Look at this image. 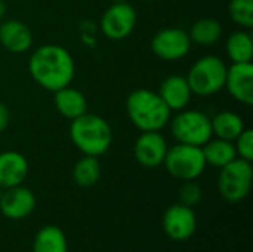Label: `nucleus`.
<instances>
[{"label":"nucleus","instance_id":"obj_1","mask_svg":"<svg viewBox=\"0 0 253 252\" xmlns=\"http://www.w3.org/2000/svg\"><path fill=\"white\" fill-rule=\"evenodd\" d=\"M28 71L34 82L43 89L55 92L70 83L76 74V65L71 53L59 45H42L28 59Z\"/></svg>","mask_w":253,"mask_h":252},{"label":"nucleus","instance_id":"obj_15","mask_svg":"<svg viewBox=\"0 0 253 252\" xmlns=\"http://www.w3.org/2000/svg\"><path fill=\"white\" fill-rule=\"evenodd\" d=\"M28 171V160L24 154L13 150L0 153V187L3 190L22 184Z\"/></svg>","mask_w":253,"mask_h":252},{"label":"nucleus","instance_id":"obj_25","mask_svg":"<svg viewBox=\"0 0 253 252\" xmlns=\"http://www.w3.org/2000/svg\"><path fill=\"white\" fill-rule=\"evenodd\" d=\"M202 196H203L202 187L196 183V180L184 181L182 187L179 189V203L187 205L190 208H193L197 203H200Z\"/></svg>","mask_w":253,"mask_h":252},{"label":"nucleus","instance_id":"obj_18","mask_svg":"<svg viewBox=\"0 0 253 252\" xmlns=\"http://www.w3.org/2000/svg\"><path fill=\"white\" fill-rule=\"evenodd\" d=\"M211 125H212V135L227 141H234L246 128L242 116L228 110L215 114L211 119Z\"/></svg>","mask_w":253,"mask_h":252},{"label":"nucleus","instance_id":"obj_29","mask_svg":"<svg viewBox=\"0 0 253 252\" xmlns=\"http://www.w3.org/2000/svg\"><path fill=\"white\" fill-rule=\"evenodd\" d=\"M113 3H120V1H127V0H111Z\"/></svg>","mask_w":253,"mask_h":252},{"label":"nucleus","instance_id":"obj_16","mask_svg":"<svg viewBox=\"0 0 253 252\" xmlns=\"http://www.w3.org/2000/svg\"><path fill=\"white\" fill-rule=\"evenodd\" d=\"M157 94L160 95V98L165 101V104L169 107L170 111H181L187 108L193 95L187 77L179 74L168 76L162 82Z\"/></svg>","mask_w":253,"mask_h":252},{"label":"nucleus","instance_id":"obj_12","mask_svg":"<svg viewBox=\"0 0 253 252\" xmlns=\"http://www.w3.org/2000/svg\"><path fill=\"white\" fill-rule=\"evenodd\" d=\"M36 208L34 193L22 184L3 190L0 199V212L9 220L27 218Z\"/></svg>","mask_w":253,"mask_h":252},{"label":"nucleus","instance_id":"obj_27","mask_svg":"<svg viewBox=\"0 0 253 252\" xmlns=\"http://www.w3.org/2000/svg\"><path fill=\"white\" fill-rule=\"evenodd\" d=\"M10 122V113L6 104L0 102V134L6 131V128L9 126Z\"/></svg>","mask_w":253,"mask_h":252},{"label":"nucleus","instance_id":"obj_7","mask_svg":"<svg viewBox=\"0 0 253 252\" xmlns=\"http://www.w3.org/2000/svg\"><path fill=\"white\" fill-rule=\"evenodd\" d=\"M169 122L172 135L181 144L202 147L213 137L211 117L203 111L184 108Z\"/></svg>","mask_w":253,"mask_h":252},{"label":"nucleus","instance_id":"obj_4","mask_svg":"<svg viewBox=\"0 0 253 252\" xmlns=\"http://www.w3.org/2000/svg\"><path fill=\"white\" fill-rule=\"evenodd\" d=\"M227 70V64L219 56L206 55L191 65L185 77L194 95L211 97L225 88Z\"/></svg>","mask_w":253,"mask_h":252},{"label":"nucleus","instance_id":"obj_2","mask_svg":"<svg viewBox=\"0 0 253 252\" xmlns=\"http://www.w3.org/2000/svg\"><path fill=\"white\" fill-rule=\"evenodd\" d=\"M126 111L141 132L162 131L170 120V110L160 95L150 89H136L126 100Z\"/></svg>","mask_w":253,"mask_h":252},{"label":"nucleus","instance_id":"obj_13","mask_svg":"<svg viewBox=\"0 0 253 252\" xmlns=\"http://www.w3.org/2000/svg\"><path fill=\"white\" fill-rule=\"evenodd\" d=\"M225 88L230 95L245 104H253V64L252 62H233L227 70Z\"/></svg>","mask_w":253,"mask_h":252},{"label":"nucleus","instance_id":"obj_21","mask_svg":"<svg viewBox=\"0 0 253 252\" xmlns=\"http://www.w3.org/2000/svg\"><path fill=\"white\" fill-rule=\"evenodd\" d=\"M222 33H224L222 24L218 19L202 18L191 25L188 36H190L191 42H194L197 45L211 46V45H215L222 37Z\"/></svg>","mask_w":253,"mask_h":252},{"label":"nucleus","instance_id":"obj_17","mask_svg":"<svg viewBox=\"0 0 253 252\" xmlns=\"http://www.w3.org/2000/svg\"><path fill=\"white\" fill-rule=\"evenodd\" d=\"M53 104L58 110V113L70 120L87 113V100L76 88L65 86L62 89H58L53 92Z\"/></svg>","mask_w":253,"mask_h":252},{"label":"nucleus","instance_id":"obj_10","mask_svg":"<svg viewBox=\"0 0 253 252\" xmlns=\"http://www.w3.org/2000/svg\"><path fill=\"white\" fill-rule=\"evenodd\" d=\"M197 229V217L194 209L182 205L175 203L170 205L163 214V230L168 238L176 242L188 241L194 236Z\"/></svg>","mask_w":253,"mask_h":252},{"label":"nucleus","instance_id":"obj_8","mask_svg":"<svg viewBox=\"0 0 253 252\" xmlns=\"http://www.w3.org/2000/svg\"><path fill=\"white\" fill-rule=\"evenodd\" d=\"M136 21L138 15L132 4L127 1L113 3L101 18V31L107 39L119 42L132 34Z\"/></svg>","mask_w":253,"mask_h":252},{"label":"nucleus","instance_id":"obj_30","mask_svg":"<svg viewBox=\"0 0 253 252\" xmlns=\"http://www.w3.org/2000/svg\"><path fill=\"white\" fill-rule=\"evenodd\" d=\"M1 195H3V189L0 187V199H1Z\"/></svg>","mask_w":253,"mask_h":252},{"label":"nucleus","instance_id":"obj_31","mask_svg":"<svg viewBox=\"0 0 253 252\" xmlns=\"http://www.w3.org/2000/svg\"><path fill=\"white\" fill-rule=\"evenodd\" d=\"M144 1H153V0H144Z\"/></svg>","mask_w":253,"mask_h":252},{"label":"nucleus","instance_id":"obj_22","mask_svg":"<svg viewBox=\"0 0 253 252\" xmlns=\"http://www.w3.org/2000/svg\"><path fill=\"white\" fill-rule=\"evenodd\" d=\"M225 49L231 62H252L253 40L251 33L245 30L234 31L227 39Z\"/></svg>","mask_w":253,"mask_h":252},{"label":"nucleus","instance_id":"obj_3","mask_svg":"<svg viewBox=\"0 0 253 252\" xmlns=\"http://www.w3.org/2000/svg\"><path fill=\"white\" fill-rule=\"evenodd\" d=\"M70 138L83 154L99 157L111 147L113 129L104 117L84 113L71 120Z\"/></svg>","mask_w":253,"mask_h":252},{"label":"nucleus","instance_id":"obj_6","mask_svg":"<svg viewBox=\"0 0 253 252\" xmlns=\"http://www.w3.org/2000/svg\"><path fill=\"white\" fill-rule=\"evenodd\" d=\"M252 180V162L236 157L221 168L218 177V190L227 202L237 203L246 199V196L249 195Z\"/></svg>","mask_w":253,"mask_h":252},{"label":"nucleus","instance_id":"obj_20","mask_svg":"<svg viewBox=\"0 0 253 252\" xmlns=\"http://www.w3.org/2000/svg\"><path fill=\"white\" fill-rule=\"evenodd\" d=\"M202 151H203L206 165H211L219 169L237 157L234 141H227L221 138H215V140L211 138L205 146H202Z\"/></svg>","mask_w":253,"mask_h":252},{"label":"nucleus","instance_id":"obj_9","mask_svg":"<svg viewBox=\"0 0 253 252\" xmlns=\"http://www.w3.org/2000/svg\"><path fill=\"white\" fill-rule=\"evenodd\" d=\"M188 33L178 27H168L157 31L151 39L153 53L163 61H178L188 55L191 49Z\"/></svg>","mask_w":253,"mask_h":252},{"label":"nucleus","instance_id":"obj_5","mask_svg":"<svg viewBox=\"0 0 253 252\" xmlns=\"http://www.w3.org/2000/svg\"><path fill=\"white\" fill-rule=\"evenodd\" d=\"M163 165L173 178L181 181L197 180L206 169L202 147L181 143L168 149Z\"/></svg>","mask_w":253,"mask_h":252},{"label":"nucleus","instance_id":"obj_26","mask_svg":"<svg viewBox=\"0 0 253 252\" xmlns=\"http://www.w3.org/2000/svg\"><path fill=\"white\" fill-rule=\"evenodd\" d=\"M234 147L237 151V157H242L248 162L253 160V131L245 128V131L234 140Z\"/></svg>","mask_w":253,"mask_h":252},{"label":"nucleus","instance_id":"obj_24","mask_svg":"<svg viewBox=\"0 0 253 252\" xmlns=\"http://www.w3.org/2000/svg\"><path fill=\"white\" fill-rule=\"evenodd\" d=\"M228 13L237 25L243 28L253 27V0H230Z\"/></svg>","mask_w":253,"mask_h":252},{"label":"nucleus","instance_id":"obj_14","mask_svg":"<svg viewBox=\"0 0 253 252\" xmlns=\"http://www.w3.org/2000/svg\"><path fill=\"white\" fill-rule=\"evenodd\" d=\"M0 45L7 52L24 53L33 45V33L22 21L6 19L0 24Z\"/></svg>","mask_w":253,"mask_h":252},{"label":"nucleus","instance_id":"obj_19","mask_svg":"<svg viewBox=\"0 0 253 252\" xmlns=\"http://www.w3.org/2000/svg\"><path fill=\"white\" fill-rule=\"evenodd\" d=\"M33 252H68V241L58 226L42 227L33 241Z\"/></svg>","mask_w":253,"mask_h":252},{"label":"nucleus","instance_id":"obj_23","mask_svg":"<svg viewBox=\"0 0 253 252\" xmlns=\"http://www.w3.org/2000/svg\"><path fill=\"white\" fill-rule=\"evenodd\" d=\"M101 178V163L95 156H83L73 168V180L82 189L93 187Z\"/></svg>","mask_w":253,"mask_h":252},{"label":"nucleus","instance_id":"obj_11","mask_svg":"<svg viewBox=\"0 0 253 252\" xmlns=\"http://www.w3.org/2000/svg\"><path fill=\"white\" fill-rule=\"evenodd\" d=\"M168 149L166 138L160 134V131H147L136 138L133 156L141 166L153 169L163 165Z\"/></svg>","mask_w":253,"mask_h":252},{"label":"nucleus","instance_id":"obj_28","mask_svg":"<svg viewBox=\"0 0 253 252\" xmlns=\"http://www.w3.org/2000/svg\"><path fill=\"white\" fill-rule=\"evenodd\" d=\"M4 12H6V4H4L3 0H0V19H1V16L4 15Z\"/></svg>","mask_w":253,"mask_h":252}]
</instances>
